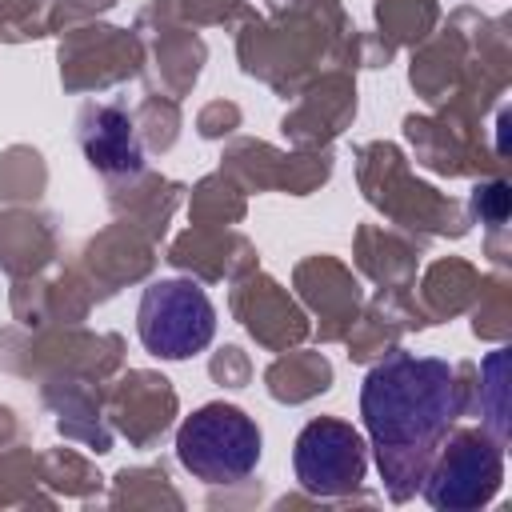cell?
Here are the masks:
<instances>
[{"label":"cell","mask_w":512,"mask_h":512,"mask_svg":"<svg viewBox=\"0 0 512 512\" xmlns=\"http://www.w3.org/2000/svg\"><path fill=\"white\" fill-rule=\"evenodd\" d=\"M504 480V452L480 428L452 432L424 472V500L440 512H472L496 496Z\"/></svg>","instance_id":"4"},{"label":"cell","mask_w":512,"mask_h":512,"mask_svg":"<svg viewBox=\"0 0 512 512\" xmlns=\"http://www.w3.org/2000/svg\"><path fill=\"white\" fill-rule=\"evenodd\" d=\"M140 344L160 360H188L216 336V308L208 292L188 276L152 280L136 308Z\"/></svg>","instance_id":"3"},{"label":"cell","mask_w":512,"mask_h":512,"mask_svg":"<svg viewBox=\"0 0 512 512\" xmlns=\"http://www.w3.org/2000/svg\"><path fill=\"white\" fill-rule=\"evenodd\" d=\"M264 436L256 420L224 400L200 404L176 428V460L204 484H240L256 472Z\"/></svg>","instance_id":"2"},{"label":"cell","mask_w":512,"mask_h":512,"mask_svg":"<svg viewBox=\"0 0 512 512\" xmlns=\"http://www.w3.org/2000/svg\"><path fill=\"white\" fill-rule=\"evenodd\" d=\"M292 468L308 496H348L368 472V444L348 420H308L292 444Z\"/></svg>","instance_id":"5"},{"label":"cell","mask_w":512,"mask_h":512,"mask_svg":"<svg viewBox=\"0 0 512 512\" xmlns=\"http://www.w3.org/2000/svg\"><path fill=\"white\" fill-rule=\"evenodd\" d=\"M456 368L436 356L392 352L360 384V420L380 456L384 480H420L428 456L460 416Z\"/></svg>","instance_id":"1"}]
</instances>
